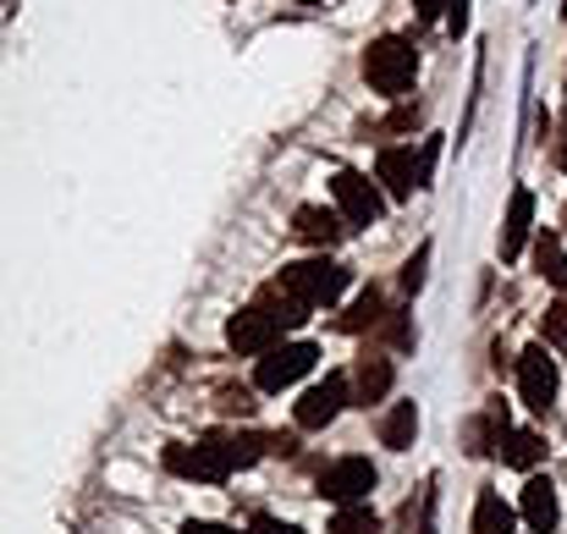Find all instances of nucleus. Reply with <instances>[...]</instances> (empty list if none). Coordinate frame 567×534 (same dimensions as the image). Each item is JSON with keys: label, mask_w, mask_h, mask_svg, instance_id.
I'll return each instance as SVG.
<instances>
[{"label": "nucleus", "mask_w": 567, "mask_h": 534, "mask_svg": "<svg viewBox=\"0 0 567 534\" xmlns=\"http://www.w3.org/2000/svg\"><path fill=\"white\" fill-rule=\"evenodd\" d=\"M446 28H452V39L468 33V0H452V6H446Z\"/></svg>", "instance_id": "obj_25"}, {"label": "nucleus", "mask_w": 567, "mask_h": 534, "mask_svg": "<svg viewBox=\"0 0 567 534\" xmlns=\"http://www.w3.org/2000/svg\"><path fill=\"white\" fill-rule=\"evenodd\" d=\"M535 270H540L551 287L567 292V248H563L557 232H540V237H535Z\"/></svg>", "instance_id": "obj_18"}, {"label": "nucleus", "mask_w": 567, "mask_h": 534, "mask_svg": "<svg viewBox=\"0 0 567 534\" xmlns=\"http://www.w3.org/2000/svg\"><path fill=\"white\" fill-rule=\"evenodd\" d=\"M474 534H518L513 507L496 491H480V502H474Z\"/></svg>", "instance_id": "obj_17"}, {"label": "nucleus", "mask_w": 567, "mask_h": 534, "mask_svg": "<svg viewBox=\"0 0 567 534\" xmlns=\"http://www.w3.org/2000/svg\"><path fill=\"white\" fill-rule=\"evenodd\" d=\"M270 441H259V435H204L198 446H166V469L172 474H188V480H209V485H220V480H231L237 469H248V463H259V452H265Z\"/></svg>", "instance_id": "obj_2"}, {"label": "nucleus", "mask_w": 567, "mask_h": 534, "mask_svg": "<svg viewBox=\"0 0 567 534\" xmlns=\"http://www.w3.org/2000/svg\"><path fill=\"white\" fill-rule=\"evenodd\" d=\"M413 78H419V50H413L408 39L385 33V39H375V44L364 50V83H370L375 94L402 100V94L413 89Z\"/></svg>", "instance_id": "obj_3"}, {"label": "nucleus", "mask_w": 567, "mask_h": 534, "mask_svg": "<svg viewBox=\"0 0 567 534\" xmlns=\"http://www.w3.org/2000/svg\"><path fill=\"white\" fill-rule=\"evenodd\" d=\"M331 193H337V209H342L348 226H375L380 215H385V198H380V187L364 172H337Z\"/></svg>", "instance_id": "obj_9"}, {"label": "nucleus", "mask_w": 567, "mask_h": 534, "mask_svg": "<svg viewBox=\"0 0 567 534\" xmlns=\"http://www.w3.org/2000/svg\"><path fill=\"white\" fill-rule=\"evenodd\" d=\"M375 480L380 474L370 458H342V463H331V469L320 474V496L337 502V507H359V502H370Z\"/></svg>", "instance_id": "obj_8"}, {"label": "nucleus", "mask_w": 567, "mask_h": 534, "mask_svg": "<svg viewBox=\"0 0 567 534\" xmlns=\"http://www.w3.org/2000/svg\"><path fill=\"white\" fill-rule=\"evenodd\" d=\"M254 534H303V530H298V524H276V518H259V524H254Z\"/></svg>", "instance_id": "obj_28"}, {"label": "nucleus", "mask_w": 567, "mask_h": 534, "mask_svg": "<svg viewBox=\"0 0 567 534\" xmlns=\"http://www.w3.org/2000/svg\"><path fill=\"white\" fill-rule=\"evenodd\" d=\"M507 435H513V424H507V402L496 397V402L468 424V452H474V458H491V452L502 458V452H507Z\"/></svg>", "instance_id": "obj_11"}, {"label": "nucleus", "mask_w": 567, "mask_h": 534, "mask_svg": "<svg viewBox=\"0 0 567 534\" xmlns=\"http://www.w3.org/2000/svg\"><path fill=\"white\" fill-rule=\"evenodd\" d=\"M298 6H315V0H298Z\"/></svg>", "instance_id": "obj_30"}, {"label": "nucleus", "mask_w": 567, "mask_h": 534, "mask_svg": "<svg viewBox=\"0 0 567 534\" xmlns=\"http://www.w3.org/2000/svg\"><path fill=\"white\" fill-rule=\"evenodd\" d=\"M529 226H535V193H529V187H513V198H507V226H502V259H518V254H524Z\"/></svg>", "instance_id": "obj_12"}, {"label": "nucleus", "mask_w": 567, "mask_h": 534, "mask_svg": "<svg viewBox=\"0 0 567 534\" xmlns=\"http://www.w3.org/2000/svg\"><path fill=\"white\" fill-rule=\"evenodd\" d=\"M513 469H524V474H535L540 469V458H546V435L540 430H513L507 435V452H502Z\"/></svg>", "instance_id": "obj_19"}, {"label": "nucleus", "mask_w": 567, "mask_h": 534, "mask_svg": "<svg viewBox=\"0 0 567 534\" xmlns=\"http://www.w3.org/2000/svg\"><path fill=\"white\" fill-rule=\"evenodd\" d=\"M424 270H430V243H419V248H413V259L402 265V292H408V298L424 287Z\"/></svg>", "instance_id": "obj_23"}, {"label": "nucleus", "mask_w": 567, "mask_h": 534, "mask_svg": "<svg viewBox=\"0 0 567 534\" xmlns=\"http://www.w3.org/2000/svg\"><path fill=\"white\" fill-rule=\"evenodd\" d=\"M183 534H254V530H226V524H204V518H193V524H183Z\"/></svg>", "instance_id": "obj_26"}, {"label": "nucleus", "mask_w": 567, "mask_h": 534, "mask_svg": "<svg viewBox=\"0 0 567 534\" xmlns=\"http://www.w3.org/2000/svg\"><path fill=\"white\" fill-rule=\"evenodd\" d=\"M557 485L551 480H540V474H529V485H524V524L535 534H551L557 530Z\"/></svg>", "instance_id": "obj_14"}, {"label": "nucleus", "mask_w": 567, "mask_h": 534, "mask_svg": "<svg viewBox=\"0 0 567 534\" xmlns=\"http://www.w3.org/2000/svg\"><path fill=\"white\" fill-rule=\"evenodd\" d=\"M563 17H567V6H563Z\"/></svg>", "instance_id": "obj_32"}, {"label": "nucleus", "mask_w": 567, "mask_h": 534, "mask_svg": "<svg viewBox=\"0 0 567 534\" xmlns=\"http://www.w3.org/2000/svg\"><path fill=\"white\" fill-rule=\"evenodd\" d=\"M331 534H380V518L370 513V502H359V507H337Z\"/></svg>", "instance_id": "obj_21"}, {"label": "nucleus", "mask_w": 567, "mask_h": 534, "mask_svg": "<svg viewBox=\"0 0 567 534\" xmlns=\"http://www.w3.org/2000/svg\"><path fill=\"white\" fill-rule=\"evenodd\" d=\"M375 177L385 182V193H391V198H413L419 187H430L424 155H413V144H391V150H380Z\"/></svg>", "instance_id": "obj_10"}, {"label": "nucleus", "mask_w": 567, "mask_h": 534, "mask_svg": "<svg viewBox=\"0 0 567 534\" xmlns=\"http://www.w3.org/2000/svg\"><path fill=\"white\" fill-rule=\"evenodd\" d=\"M385 331H391V342H396V348H413V326L402 320V309H391V315H385Z\"/></svg>", "instance_id": "obj_24"}, {"label": "nucleus", "mask_w": 567, "mask_h": 534, "mask_svg": "<svg viewBox=\"0 0 567 534\" xmlns=\"http://www.w3.org/2000/svg\"><path fill=\"white\" fill-rule=\"evenodd\" d=\"M303 320H309V309L270 281L248 309H237V315L226 320V348L243 358H265L270 348H281V331H292V326H303Z\"/></svg>", "instance_id": "obj_1"}, {"label": "nucleus", "mask_w": 567, "mask_h": 534, "mask_svg": "<svg viewBox=\"0 0 567 534\" xmlns=\"http://www.w3.org/2000/svg\"><path fill=\"white\" fill-rule=\"evenodd\" d=\"M348 402H353V374H326L320 386H309V391L298 397L292 419H298V430H326Z\"/></svg>", "instance_id": "obj_7"}, {"label": "nucleus", "mask_w": 567, "mask_h": 534, "mask_svg": "<svg viewBox=\"0 0 567 534\" xmlns=\"http://www.w3.org/2000/svg\"><path fill=\"white\" fill-rule=\"evenodd\" d=\"M276 287L287 298H298L303 309H326V304H337L348 292V270L337 259H298V265H281Z\"/></svg>", "instance_id": "obj_4"}, {"label": "nucleus", "mask_w": 567, "mask_h": 534, "mask_svg": "<svg viewBox=\"0 0 567 534\" xmlns=\"http://www.w3.org/2000/svg\"><path fill=\"white\" fill-rule=\"evenodd\" d=\"M557 166H563V172H567V122H563V127H557Z\"/></svg>", "instance_id": "obj_29"}, {"label": "nucleus", "mask_w": 567, "mask_h": 534, "mask_svg": "<svg viewBox=\"0 0 567 534\" xmlns=\"http://www.w3.org/2000/svg\"><path fill=\"white\" fill-rule=\"evenodd\" d=\"M446 6H452V0H413V11H419L424 22H435V17H441Z\"/></svg>", "instance_id": "obj_27"}, {"label": "nucleus", "mask_w": 567, "mask_h": 534, "mask_svg": "<svg viewBox=\"0 0 567 534\" xmlns=\"http://www.w3.org/2000/svg\"><path fill=\"white\" fill-rule=\"evenodd\" d=\"M413 435H419V402H391V408H385V419H380V446L408 452V446H413Z\"/></svg>", "instance_id": "obj_16"}, {"label": "nucleus", "mask_w": 567, "mask_h": 534, "mask_svg": "<svg viewBox=\"0 0 567 534\" xmlns=\"http://www.w3.org/2000/svg\"><path fill=\"white\" fill-rule=\"evenodd\" d=\"M557 386H563V374H557V358L546 353V342L518 353V397L529 413H546L557 402Z\"/></svg>", "instance_id": "obj_6"}, {"label": "nucleus", "mask_w": 567, "mask_h": 534, "mask_svg": "<svg viewBox=\"0 0 567 534\" xmlns=\"http://www.w3.org/2000/svg\"><path fill=\"white\" fill-rule=\"evenodd\" d=\"M292 232L303 237V243H320V248H331V243H342V215L337 209H326V204H303L298 215H292Z\"/></svg>", "instance_id": "obj_15"}, {"label": "nucleus", "mask_w": 567, "mask_h": 534, "mask_svg": "<svg viewBox=\"0 0 567 534\" xmlns=\"http://www.w3.org/2000/svg\"><path fill=\"white\" fill-rule=\"evenodd\" d=\"M380 320H385V304H380V292H375V287H364V292L353 298V309H348V315H342L337 326L359 337V331H370V326H380Z\"/></svg>", "instance_id": "obj_20"}, {"label": "nucleus", "mask_w": 567, "mask_h": 534, "mask_svg": "<svg viewBox=\"0 0 567 534\" xmlns=\"http://www.w3.org/2000/svg\"><path fill=\"white\" fill-rule=\"evenodd\" d=\"M540 342H546V348H563V353H567V298L546 309V320H540Z\"/></svg>", "instance_id": "obj_22"}, {"label": "nucleus", "mask_w": 567, "mask_h": 534, "mask_svg": "<svg viewBox=\"0 0 567 534\" xmlns=\"http://www.w3.org/2000/svg\"><path fill=\"white\" fill-rule=\"evenodd\" d=\"M391 380H396V369H391V358H385V353L359 358V369H353V402H359V408H370V402H385Z\"/></svg>", "instance_id": "obj_13"}, {"label": "nucleus", "mask_w": 567, "mask_h": 534, "mask_svg": "<svg viewBox=\"0 0 567 534\" xmlns=\"http://www.w3.org/2000/svg\"><path fill=\"white\" fill-rule=\"evenodd\" d=\"M315 363H320V348H315V342H281V348H270V353L254 363V386H259V391H287V386H298Z\"/></svg>", "instance_id": "obj_5"}, {"label": "nucleus", "mask_w": 567, "mask_h": 534, "mask_svg": "<svg viewBox=\"0 0 567 534\" xmlns=\"http://www.w3.org/2000/svg\"><path fill=\"white\" fill-rule=\"evenodd\" d=\"M563 226H567V209H563Z\"/></svg>", "instance_id": "obj_31"}]
</instances>
